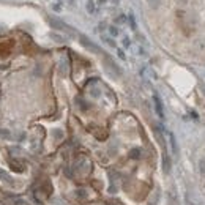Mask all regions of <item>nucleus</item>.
<instances>
[{"label": "nucleus", "mask_w": 205, "mask_h": 205, "mask_svg": "<svg viewBox=\"0 0 205 205\" xmlns=\"http://www.w3.org/2000/svg\"><path fill=\"white\" fill-rule=\"evenodd\" d=\"M180 2H188V0H180Z\"/></svg>", "instance_id": "24"}, {"label": "nucleus", "mask_w": 205, "mask_h": 205, "mask_svg": "<svg viewBox=\"0 0 205 205\" xmlns=\"http://www.w3.org/2000/svg\"><path fill=\"white\" fill-rule=\"evenodd\" d=\"M129 156H131V158H134V159H139V158H140V150H139V148H134V150H131Z\"/></svg>", "instance_id": "11"}, {"label": "nucleus", "mask_w": 205, "mask_h": 205, "mask_svg": "<svg viewBox=\"0 0 205 205\" xmlns=\"http://www.w3.org/2000/svg\"><path fill=\"white\" fill-rule=\"evenodd\" d=\"M99 2H101V3H103V2H106V0H99Z\"/></svg>", "instance_id": "25"}, {"label": "nucleus", "mask_w": 205, "mask_h": 205, "mask_svg": "<svg viewBox=\"0 0 205 205\" xmlns=\"http://www.w3.org/2000/svg\"><path fill=\"white\" fill-rule=\"evenodd\" d=\"M51 38H52V40H55V41H65L60 35H55V33H51Z\"/></svg>", "instance_id": "19"}, {"label": "nucleus", "mask_w": 205, "mask_h": 205, "mask_svg": "<svg viewBox=\"0 0 205 205\" xmlns=\"http://www.w3.org/2000/svg\"><path fill=\"white\" fill-rule=\"evenodd\" d=\"M101 40H103L106 44H109L111 47H115V41H114L112 38H109V36H106V35H101Z\"/></svg>", "instance_id": "8"}, {"label": "nucleus", "mask_w": 205, "mask_h": 205, "mask_svg": "<svg viewBox=\"0 0 205 205\" xmlns=\"http://www.w3.org/2000/svg\"><path fill=\"white\" fill-rule=\"evenodd\" d=\"M194 46H196V49H199V51H204V49H205V40H202V38L197 40L194 43Z\"/></svg>", "instance_id": "10"}, {"label": "nucleus", "mask_w": 205, "mask_h": 205, "mask_svg": "<svg viewBox=\"0 0 205 205\" xmlns=\"http://www.w3.org/2000/svg\"><path fill=\"white\" fill-rule=\"evenodd\" d=\"M87 11L90 13V14H93V13L96 11V6H95L93 0H88V2H87Z\"/></svg>", "instance_id": "9"}, {"label": "nucleus", "mask_w": 205, "mask_h": 205, "mask_svg": "<svg viewBox=\"0 0 205 205\" xmlns=\"http://www.w3.org/2000/svg\"><path fill=\"white\" fill-rule=\"evenodd\" d=\"M76 196H77L79 199L85 197V189H77V191H76Z\"/></svg>", "instance_id": "16"}, {"label": "nucleus", "mask_w": 205, "mask_h": 205, "mask_svg": "<svg viewBox=\"0 0 205 205\" xmlns=\"http://www.w3.org/2000/svg\"><path fill=\"white\" fill-rule=\"evenodd\" d=\"M129 24H131V27H133V29L136 30V27H137V25H136V21H134V16H133V14L129 16Z\"/></svg>", "instance_id": "21"}, {"label": "nucleus", "mask_w": 205, "mask_h": 205, "mask_svg": "<svg viewBox=\"0 0 205 205\" xmlns=\"http://www.w3.org/2000/svg\"><path fill=\"white\" fill-rule=\"evenodd\" d=\"M0 178H3V180H6L8 183H13V178L8 174H3V170H0Z\"/></svg>", "instance_id": "12"}, {"label": "nucleus", "mask_w": 205, "mask_h": 205, "mask_svg": "<svg viewBox=\"0 0 205 205\" xmlns=\"http://www.w3.org/2000/svg\"><path fill=\"white\" fill-rule=\"evenodd\" d=\"M169 144H170V148H172V155H174V156H178V144H177V139H175L174 133H169Z\"/></svg>", "instance_id": "5"}, {"label": "nucleus", "mask_w": 205, "mask_h": 205, "mask_svg": "<svg viewBox=\"0 0 205 205\" xmlns=\"http://www.w3.org/2000/svg\"><path fill=\"white\" fill-rule=\"evenodd\" d=\"M117 55H118V57H120V58H122V60H126V55H125V52H123V51H122V49H118V51H117Z\"/></svg>", "instance_id": "20"}, {"label": "nucleus", "mask_w": 205, "mask_h": 205, "mask_svg": "<svg viewBox=\"0 0 205 205\" xmlns=\"http://www.w3.org/2000/svg\"><path fill=\"white\" fill-rule=\"evenodd\" d=\"M147 3L152 8H158V5H159V0H147Z\"/></svg>", "instance_id": "15"}, {"label": "nucleus", "mask_w": 205, "mask_h": 205, "mask_svg": "<svg viewBox=\"0 0 205 205\" xmlns=\"http://www.w3.org/2000/svg\"><path fill=\"white\" fill-rule=\"evenodd\" d=\"M79 41H81V44H82V46H85V47L88 49V51L96 52V54H101V49H99L95 43H92V41H90L85 35H81V36H79Z\"/></svg>", "instance_id": "1"}, {"label": "nucleus", "mask_w": 205, "mask_h": 205, "mask_svg": "<svg viewBox=\"0 0 205 205\" xmlns=\"http://www.w3.org/2000/svg\"><path fill=\"white\" fill-rule=\"evenodd\" d=\"M54 10H55V11H60V10H62L60 3H55V5H54Z\"/></svg>", "instance_id": "22"}, {"label": "nucleus", "mask_w": 205, "mask_h": 205, "mask_svg": "<svg viewBox=\"0 0 205 205\" xmlns=\"http://www.w3.org/2000/svg\"><path fill=\"white\" fill-rule=\"evenodd\" d=\"M153 103H155V111H156V114L159 115V118H164V107H163L161 98H159L156 93L153 95Z\"/></svg>", "instance_id": "4"}, {"label": "nucleus", "mask_w": 205, "mask_h": 205, "mask_svg": "<svg viewBox=\"0 0 205 205\" xmlns=\"http://www.w3.org/2000/svg\"><path fill=\"white\" fill-rule=\"evenodd\" d=\"M104 65L107 66V70L111 71L114 76H120V74H122L120 68H118V66L115 65V63H114V62L111 60V57H106V58H104Z\"/></svg>", "instance_id": "3"}, {"label": "nucleus", "mask_w": 205, "mask_h": 205, "mask_svg": "<svg viewBox=\"0 0 205 205\" xmlns=\"http://www.w3.org/2000/svg\"><path fill=\"white\" fill-rule=\"evenodd\" d=\"M163 169H164V172H169L170 170V159H169V156L167 155H164V158H163Z\"/></svg>", "instance_id": "7"}, {"label": "nucleus", "mask_w": 205, "mask_h": 205, "mask_svg": "<svg viewBox=\"0 0 205 205\" xmlns=\"http://www.w3.org/2000/svg\"><path fill=\"white\" fill-rule=\"evenodd\" d=\"M115 22H117V24H125V22H126V17L123 16V14H120V16L115 17Z\"/></svg>", "instance_id": "13"}, {"label": "nucleus", "mask_w": 205, "mask_h": 205, "mask_svg": "<svg viewBox=\"0 0 205 205\" xmlns=\"http://www.w3.org/2000/svg\"><path fill=\"white\" fill-rule=\"evenodd\" d=\"M109 33H111L112 36H117L118 35V29H117V27H114V25H111V27H109Z\"/></svg>", "instance_id": "14"}, {"label": "nucleus", "mask_w": 205, "mask_h": 205, "mask_svg": "<svg viewBox=\"0 0 205 205\" xmlns=\"http://www.w3.org/2000/svg\"><path fill=\"white\" fill-rule=\"evenodd\" d=\"M199 167H200V172L205 174V159H200L199 161Z\"/></svg>", "instance_id": "17"}, {"label": "nucleus", "mask_w": 205, "mask_h": 205, "mask_svg": "<svg viewBox=\"0 0 205 205\" xmlns=\"http://www.w3.org/2000/svg\"><path fill=\"white\" fill-rule=\"evenodd\" d=\"M58 71H60L62 76H66V73H68V60L66 58H62L60 60V63H58Z\"/></svg>", "instance_id": "6"}, {"label": "nucleus", "mask_w": 205, "mask_h": 205, "mask_svg": "<svg viewBox=\"0 0 205 205\" xmlns=\"http://www.w3.org/2000/svg\"><path fill=\"white\" fill-rule=\"evenodd\" d=\"M123 46H125V47H131V41H129L128 36H125V38H123Z\"/></svg>", "instance_id": "18"}, {"label": "nucleus", "mask_w": 205, "mask_h": 205, "mask_svg": "<svg viewBox=\"0 0 205 205\" xmlns=\"http://www.w3.org/2000/svg\"><path fill=\"white\" fill-rule=\"evenodd\" d=\"M111 2H114V3H117V2H118V0H111Z\"/></svg>", "instance_id": "23"}, {"label": "nucleus", "mask_w": 205, "mask_h": 205, "mask_svg": "<svg viewBox=\"0 0 205 205\" xmlns=\"http://www.w3.org/2000/svg\"><path fill=\"white\" fill-rule=\"evenodd\" d=\"M49 25L52 27V29H55V30H62V32H70L73 29H70L65 22H62V21H58V19H54V17H49Z\"/></svg>", "instance_id": "2"}]
</instances>
